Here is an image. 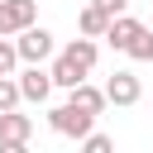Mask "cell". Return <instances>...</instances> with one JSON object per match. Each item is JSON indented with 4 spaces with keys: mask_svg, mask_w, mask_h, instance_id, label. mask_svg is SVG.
<instances>
[{
    "mask_svg": "<svg viewBox=\"0 0 153 153\" xmlns=\"http://www.w3.org/2000/svg\"><path fill=\"white\" fill-rule=\"evenodd\" d=\"M48 129L62 134V139H76V143H81V139L96 129V115H86V110H76V105L67 100V105H53V110H48Z\"/></svg>",
    "mask_w": 153,
    "mask_h": 153,
    "instance_id": "1",
    "label": "cell"
},
{
    "mask_svg": "<svg viewBox=\"0 0 153 153\" xmlns=\"http://www.w3.org/2000/svg\"><path fill=\"white\" fill-rule=\"evenodd\" d=\"M14 48H19V62H48V57L57 53V43H53V33H48L43 24L19 29V33H14Z\"/></svg>",
    "mask_w": 153,
    "mask_h": 153,
    "instance_id": "2",
    "label": "cell"
},
{
    "mask_svg": "<svg viewBox=\"0 0 153 153\" xmlns=\"http://www.w3.org/2000/svg\"><path fill=\"white\" fill-rule=\"evenodd\" d=\"M14 81H19V96L33 100V105H43L53 96V72L43 62H24V72H14Z\"/></svg>",
    "mask_w": 153,
    "mask_h": 153,
    "instance_id": "3",
    "label": "cell"
},
{
    "mask_svg": "<svg viewBox=\"0 0 153 153\" xmlns=\"http://www.w3.org/2000/svg\"><path fill=\"white\" fill-rule=\"evenodd\" d=\"M29 24H38V0H0V38H14Z\"/></svg>",
    "mask_w": 153,
    "mask_h": 153,
    "instance_id": "4",
    "label": "cell"
},
{
    "mask_svg": "<svg viewBox=\"0 0 153 153\" xmlns=\"http://www.w3.org/2000/svg\"><path fill=\"white\" fill-rule=\"evenodd\" d=\"M139 96H143V81H139L134 72H115V76L105 81V100H110V105H120V110L139 105Z\"/></svg>",
    "mask_w": 153,
    "mask_h": 153,
    "instance_id": "5",
    "label": "cell"
},
{
    "mask_svg": "<svg viewBox=\"0 0 153 153\" xmlns=\"http://www.w3.org/2000/svg\"><path fill=\"white\" fill-rule=\"evenodd\" d=\"M62 57H67L81 76H91V67H96V57H100V43H96V38H72V43L62 48Z\"/></svg>",
    "mask_w": 153,
    "mask_h": 153,
    "instance_id": "6",
    "label": "cell"
},
{
    "mask_svg": "<svg viewBox=\"0 0 153 153\" xmlns=\"http://www.w3.org/2000/svg\"><path fill=\"white\" fill-rule=\"evenodd\" d=\"M67 100L76 105V110H86V115H105V86H91V81H76L72 91H67Z\"/></svg>",
    "mask_w": 153,
    "mask_h": 153,
    "instance_id": "7",
    "label": "cell"
},
{
    "mask_svg": "<svg viewBox=\"0 0 153 153\" xmlns=\"http://www.w3.org/2000/svg\"><path fill=\"white\" fill-rule=\"evenodd\" d=\"M139 29H143V24H139L134 14H120V19H110V29H105V43H110L115 53H124V48L139 38Z\"/></svg>",
    "mask_w": 153,
    "mask_h": 153,
    "instance_id": "8",
    "label": "cell"
},
{
    "mask_svg": "<svg viewBox=\"0 0 153 153\" xmlns=\"http://www.w3.org/2000/svg\"><path fill=\"white\" fill-rule=\"evenodd\" d=\"M0 139H14V143H29V139H33V115H19V110H5V115H0Z\"/></svg>",
    "mask_w": 153,
    "mask_h": 153,
    "instance_id": "9",
    "label": "cell"
},
{
    "mask_svg": "<svg viewBox=\"0 0 153 153\" xmlns=\"http://www.w3.org/2000/svg\"><path fill=\"white\" fill-rule=\"evenodd\" d=\"M76 29H81V38H105V29H110V14H100L91 0L81 5V14H76Z\"/></svg>",
    "mask_w": 153,
    "mask_h": 153,
    "instance_id": "10",
    "label": "cell"
},
{
    "mask_svg": "<svg viewBox=\"0 0 153 153\" xmlns=\"http://www.w3.org/2000/svg\"><path fill=\"white\" fill-rule=\"evenodd\" d=\"M48 72H53V86H62V91H72L76 81H86V76H81V72H76L62 53H53V67H48Z\"/></svg>",
    "mask_w": 153,
    "mask_h": 153,
    "instance_id": "11",
    "label": "cell"
},
{
    "mask_svg": "<svg viewBox=\"0 0 153 153\" xmlns=\"http://www.w3.org/2000/svg\"><path fill=\"white\" fill-rule=\"evenodd\" d=\"M124 53H129L134 62H153V29H139V38H134Z\"/></svg>",
    "mask_w": 153,
    "mask_h": 153,
    "instance_id": "12",
    "label": "cell"
},
{
    "mask_svg": "<svg viewBox=\"0 0 153 153\" xmlns=\"http://www.w3.org/2000/svg\"><path fill=\"white\" fill-rule=\"evenodd\" d=\"M19 105H24L19 81H14V76H0V115H5V110H19Z\"/></svg>",
    "mask_w": 153,
    "mask_h": 153,
    "instance_id": "13",
    "label": "cell"
},
{
    "mask_svg": "<svg viewBox=\"0 0 153 153\" xmlns=\"http://www.w3.org/2000/svg\"><path fill=\"white\" fill-rule=\"evenodd\" d=\"M19 72V48L14 38H0V76H14Z\"/></svg>",
    "mask_w": 153,
    "mask_h": 153,
    "instance_id": "14",
    "label": "cell"
},
{
    "mask_svg": "<svg viewBox=\"0 0 153 153\" xmlns=\"http://www.w3.org/2000/svg\"><path fill=\"white\" fill-rule=\"evenodd\" d=\"M81 153H115V139L100 134V129H91V134L81 139Z\"/></svg>",
    "mask_w": 153,
    "mask_h": 153,
    "instance_id": "15",
    "label": "cell"
},
{
    "mask_svg": "<svg viewBox=\"0 0 153 153\" xmlns=\"http://www.w3.org/2000/svg\"><path fill=\"white\" fill-rule=\"evenodd\" d=\"M100 14H110V19H120V14H129V0H91Z\"/></svg>",
    "mask_w": 153,
    "mask_h": 153,
    "instance_id": "16",
    "label": "cell"
},
{
    "mask_svg": "<svg viewBox=\"0 0 153 153\" xmlns=\"http://www.w3.org/2000/svg\"><path fill=\"white\" fill-rule=\"evenodd\" d=\"M0 153H29V143H14V139H0Z\"/></svg>",
    "mask_w": 153,
    "mask_h": 153,
    "instance_id": "17",
    "label": "cell"
}]
</instances>
